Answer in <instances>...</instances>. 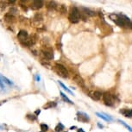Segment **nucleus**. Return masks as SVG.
<instances>
[{"instance_id": "27", "label": "nucleus", "mask_w": 132, "mask_h": 132, "mask_svg": "<svg viewBox=\"0 0 132 132\" xmlns=\"http://www.w3.org/2000/svg\"><path fill=\"white\" fill-rule=\"evenodd\" d=\"M5 7H6V2L0 1V8H1L2 10H4Z\"/></svg>"}, {"instance_id": "1", "label": "nucleus", "mask_w": 132, "mask_h": 132, "mask_svg": "<svg viewBox=\"0 0 132 132\" xmlns=\"http://www.w3.org/2000/svg\"><path fill=\"white\" fill-rule=\"evenodd\" d=\"M109 17L111 21H113L114 23H115L117 25H118L119 27L132 29V22L129 20V17H127L125 16V15L112 13V14L109 15Z\"/></svg>"}, {"instance_id": "23", "label": "nucleus", "mask_w": 132, "mask_h": 132, "mask_svg": "<svg viewBox=\"0 0 132 132\" xmlns=\"http://www.w3.org/2000/svg\"><path fill=\"white\" fill-rule=\"evenodd\" d=\"M42 20V16L41 14H36L34 17V21L35 22H41Z\"/></svg>"}, {"instance_id": "5", "label": "nucleus", "mask_w": 132, "mask_h": 132, "mask_svg": "<svg viewBox=\"0 0 132 132\" xmlns=\"http://www.w3.org/2000/svg\"><path fill=\"white\" fill-rule=\"evenodd\" d=\"M79 11H80V16L81 19H83L84 21H86V19L88 18L89 16H93L95 15V12L91 11V10L85 8V7H80L79 9Z\"/></svg>"}, {"instance_id": "3", "label": "nucleus", "mask_w": 132, "mask_h": 132, "mask_svg": "<svg viewBox=\"0 0 132 132\" xmlns=\"http://www.w3.org/2000/svg\"><path fill=\"white\" fill-rule=\"evenodd\" d=\"M54 71L56 72L57 74L60 75L62 78H68V71L63 65L61 64H59V63H56L54 65Z\"/></svg>"}, {"instance_id": "21", "label": "nucleus", "mask_w": 132, "mask_h": 132, "mask_svg": "<svg viewBox=\"0 0 132 132\" xmlns=\"http://www.w3.org/2000/svg\"><path fill=\"white\" fill-rule=\"evenodd\" d=\"M118 121H119V123H120L121 124H123V125L124 127H125V128H126L127 129H128V130H129V132H132V128H131L130 126H129L128 124L125 123L123 121H122V120H118Z\"/></svg>"}, {"instance_id": "22", "label": "nucleus", "mask_w": 132, "mask_h": 132, "mask_svg": "<svg viewBox=\"0 0 132 132\" xmlns=\"http://www.w3.org/2000/svg\"><path fill=\"white\" fill-rule=\"evenodd\" d=\"M59 84H60V86H61L62 87V88L64 89L65 91H67V92H68V93H69L70 94H73V93H72V92H71V90H69V89L68 88V87H67L66 86H65V85H64L63 83H62V82L59 81Z\"/></svg>"}, {"instance_id": "12", "label": "nucleus", "mask_w": 132, "mask_h": 132, "mask_svg": "<svg viewBox=\"0 0 132 132\" xmlns=\"http://www.w3.org/2000/svg\"><path fill=\"white\" fill-rule=\"evenodd\" d=\"M96 115L98 116V118H102V119H104V120H105V121H108V122L112 121V118H111V116L107 115V114H105V113H99V112H97V113H96Z\"/></svg>"}, {"instance_id": "4", "label": "nucleus", "mask_w": 132, "mask_h": 132, "mask_svg": "<svg viewBox=\"0 0 132 132\" xmlns=\"http://www.w3.org/2000/svg\"><path fill=\"white\" fill-rule=\"evenodd\" d=\"M103 100L107 106H114L116 104L117 98L114 95H112V94L105 93L103 95Z\"/></svg>"}, {"instance_id": "15", "label": "nucleus", "mask_w": 132, "mask_h": 132, "mask_svg": "<svg viewBox=\"0 0 132 132\" xmlns=\"http://www.w3.org/2000/svg\"><path fill=\"white\" fill-rule=\"evenodd\" d=\"M56 10L61 14H66L67 13V7L65 4H58Z\"/></svg>"}, {"instance_id": "7", "label": "nucleus", "mask_w": 132, "mask_h": 132, "mask_svg": "<svg viewBox=\"0 0 132 132\" xmlns=\"http://www.w3.org/2000/svg\"><path fill=\"white\" fill-rule=\"evenodd\" d=\"M29 34L28 32L25 31V30H20L19 33L17 34V39L19 40L20 43H23L26 41L27 39L29 38Z\"/></svg>"}, {"instance_id": "28", "label": "nucleus", "mask_w": 132, "mask_h": 132, "mask_svg": "<svg viewBox=\"0 0 132 132\" xmlns=\"http://www.w3.org/2000/svg\"><path fill=\"white\" fill-rule=\"evenodd\" d=\"M36 81L37 82H39L40 79H41V78H40V76L38 75V74H36Z\"/></svg>"}, {"instance_id": "16", "label": "nucleus", "mask_w": 132, "mask_h": 132, "mask_svg": "<svg viewBox=\"0 0 132 132\" xmlns=\"http://www.w3.org/2000/svg\"><path fill=\"white\" fill-rule=\"evenodd\" d=\"M4 20L8 23H11V22H14L15 20V16L14 15H12L11 13H7L5 16H4Z\"/></svg>"}, {"instance_id": "11", "label": "nucleus", "mask_w": 132, "mask_h": 132, "mask_svg": "<svg viewBox=\"0 0 132 132\" xmlns=\"http://www.w3.org/2000/svg\"><path fill=\"white\" fill-rule=\"evenodd\" d=\"M73 80L75 81V83L78 84L80 87H85V81H84V79L80 77V75H79V74H75L73 77Z\"/></svg>"}, {"instance_id": "9", "label": "nucleus", "mask_w": 132, "mask_h": 132, "mask_svg": "<svg viewBox=\"0 0 132 132\" xmlns=\"http://www.w3.org/2000/svg\"><path fill=\"white\" fill-rule=\"evenodd\" d=\"M42 6H43V2L42 0H35L30 4V8L32 10H35V11L41 9Z\"/></svg>"}, {"instance_id": "2", "label": "nucleus", "mask_w": 132, "mask_h": 132, "mask_svg": "<svg viewBox=\"0 0 132 132\" xmlns=\"http://www.w3.org/2000/svg\"><path fill=\"white\" fill-rule=\"evenodd\" d=\"M81 19L80 16V11L79 9H78L77 7H73L71 9V11L69 13L68 16V20L71 22L72 23H78Z\"/></svg>"}, {"instance_id": "13", "label": "nucleus", "mask_w": 132, "mask_h": 132, "mask_svg": "<svg viewBox=\"0 0 132 132\" xmlns=\"http://www.w3.org/2000/svg\"><path fill=\"white\" fill-rule=\"evenodd\" d=\"M120 113L126 118H132V109H122L120 110Z\"/></svg>"}, {"instance_id": "10", "label": "nucleus", "mask_w": 132, "mask_h": 132, "mask_svg": "<svg viewBox=\"0 0 132 132\" xmlns=\"http://www.w3.org/2000/svg\"><path fill=\"white\" fill-rule=\"evenodd\" d=\"M102 96H103L102 95V93L99 91H93V92H90V93H89V97L93 98V100H96V101L99 100Z\"/></svg>"}, {"instance_id": "8", "label": "nucleus", "mask_w": 132, "mask_h": 132, "mask_svg": "<svg viewBox=\"0 0 132 132\" xmlns=\"http://www.w3.org/2000/svg\"><path fill=\"white\" fill-rule=\"evenodd\" d=\"M77 118H78L79 121L83 122V123H86V122H88L90 120V118H89V116L87 115L86 113L80 112V111H79V112L77 113Z\"/></svg>"}, {"instance_id": "25", "label": "nucleus", "mask_w": 132, "mask_h": 132, "mask_svg": "<svg viewBox=\"0 0 132 132\" xmlns=\"http://www.w3.org/2000/svg\"><path fill=\"white\" fill-rule=\"evenodd\" d=\"M41 129H42V132H46L47 130H48V126L45 123H42L41 124Z\"/></svg>"}, {"instance_id": "31", "label": "nucleus", "mask_w": 132, "mask_h": 132, "mask_svg": "<svg viewBox=\"0 0 132 132\" xmlns=\"http://www.w3.org/2000/svg\"><path fill=\"white\" fill-rule=\"evenodd\" d=\"M98 126L99 127V128H103V125H102V124H100V123H98Z\"/></svg>"}, {"instance_id": "18", "label": "nucleus", "mask_w": 132, "mask_h": 132, "mask_svg": "<svg viewBox=\"0 0 132 132\" xmlns=\"http://www.w3.org/2000/svg\"><path fill=\"white\" fill-rule=\"evenodd\" d=\"M61 93V98L63 99V100H64L65 102H67V103H69V104H73V102H72V101L70 100V99H69V98H68V97H67V96L65 95V94L63 93H62V92H61V93Z\"/></svg>"}, {"instance_id": "14", "label": "nucleus", "mask_w": 132, "mask_h": 132, "mask_svg": "<svg viewBox=\"0 0 132 132\" xmlns=\"http://www.w3.org/2000/svg\"><path fill=\"white\" fill-rule=\"evenodd\" d=\"M57 6L58 4H56V2L54 1H49L48 4H47V8L50 11H54V10H56L57 9Z\"/></svg>"}, {"instance_id": "30", "label": "nucleus", "mask_w": 132, "mask_h": 132, "mask_svg": "<svg viewBox=\"0 0 132 132\" xmlns=\"http://www.w3.org/2000/svg\"><path fill=\"white\" fill-rule=\"evenodd\" d=\"M78 132H85V131H84V129H81V128H80V129H78Z\"/></svg>"}, {"instance_id": "6", "label": "nucleus", "mask_w": 132, "mask_h": 132, "mask_svg": "<svg viewBox=\"0 0 132 132\" xmlns=\"http://www.w3.org/2000/svg\"><path fill=\"white\" fill-rule=\"evenodd\" d=\"M42 54L47 60H52L54 59V51L52 50V48H42Z\"/></svg>"}, {"instance_id": "26", "label": "nucleus", "mask_w": 132, "mask_h": 132, "mask_svg": "<svg viewBox=\"0 0 132 132\" xmlns=\"http://www.w3.org/2000/svg\"><path fill=\"white\" fill-rule=\"evenodd\" d=\"M16 11H17V10L16 8H14V7H11V9H10V12L9 13H11L12 15H14V14H16Z\"/></svg>"}, {"instance_id": "24", "label": "nucleus", "mask_w": 132, "mask_h": 132, "mask_svg": "<svg viewBox=\"0 0 132 132\" xmlns=\"http://www.w3.org/2000/svg\"><path fill=\"white\" fill-rule=\"evenodd\" d=\"M27 118L30 121H35V120H36V116L34 115V114H28V115H27Z\"/></svg>"}, {"instance_id": "17", "label": "nucleus", "mask_w": 132, "mask_h": 132, "mask_svg": "<svg viewBox=\"0 0 132 132\" xmlns=\"http://www.w3.org/2000/svg\"><path fill=\"white\" fill-rule=\"evenodd\" d=\"M0 79L3 81V83H5L7 85H9V86H11V85H13V83H12V82L9 79H7L6 77H4L3 75H1V74H0Z\"/></svg>"}, {"instance_id": "20", "label": "nucleus", "mask_w": 132, "mask_h": 132, "mask_svg": "<svg viewBox=\"0 0 132 132\" xmlns=\"http://www.w3.org/2000/svg\"><path fill=\"white\" fill-rule=\"evenodd\" d=\"M56 106V103L55 102H48V104H45L43 106L44 109H49V108H52V107H54Z\"/></svg>"}, {"instance_id": "29", "label": "nucleus", "mask_w": 132, "mask_h": 132, "mask_svg": "<svg viewBox=\"0 0 132 132\" xmlns=\"http://www.w3.org/2000/svg\"><path fill=\"white\" fill-rule=\"evenodd\" d=\"M40 112H41V111H40V110H37V111H36L35 114H36V115H38V114H40Z\"/></svg>"}, {"instance_id": "19", "label": "nucleus", "mask_w": 132, "mask_h": 132, "mask_svg": "<svg viewBox=\"0 0 132 132\" xmlns=\"http://www.w3.org/2000/svg\"><path fill=\"white\" fill-rule=\"evenodd\" d=\"M54 129H55V132H61L64 129V125L61 123H59L56 125L55 128H54Z\"/></svg>"}, {"instance_id": "32", "label": "nucleus", "mask_w": 132, "mask_h": 132, "mask_svg": "<svg viewBox=\"0 0 132 132\" xmlns=\"http://www.w3.org/2000/svg\"><path fill=\"white\" fill-rule=\"evenodd\" d=\"M3 128H4L3 126H2V125H0V129H3Z\"/></svg>"}]
</instances>
